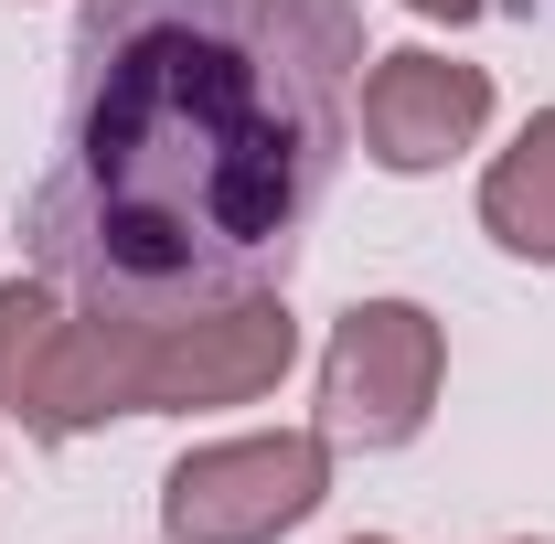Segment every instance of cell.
<instances>
[{"mask_svg":"<svg viewBox=\"0 0 555 544\" xmlns=\"http://www.w3.org/2000/svg\"><path fill=\"white\" fill-rule=\"evenodd\" d=\"M332 491V438L278 427V438H224L193 449L160 480V534L171 544H278L288 523H310Z\"/></svg>","mask_w":555,"mask_h":544,"instance_id":"obj_3","label":"cell"},{"mask_svg":"<svg viewBox=\"0 0 555 544\" xmlns=\"http://www.w3.org/2000/svg\"><path fill=\"white\" fill-rule=\"evenodd\" d=\"M491 129V75L460 65V54H374L363 75V150L385 160V171H438V160H460L470 139Z\"/></svg>","mask_w":555,"mask_h":544,"instance_id":"obj_6","label":"cell"},{"mask_svg":"<svg viewBox=\"0 0 555 544\" xmlns=\"http://www.w3.org/2000/svg\"><path fill=\"white\" fill-rule=\"evenodd\" d=\"M352 544H385V534H352Z\"/></svg>","mask_w":555,"mask_h":544,"instance_id":"obj_9","label":"cell"},{"mask_svg":"<svg viewBox=\"0 0 555 544\" xmlns=\"http://www.w3.org/2000/svg\"><path fill=\"white\" fill-rule=\"evenodd\" d=\"M33 277L96 321H182L288 277L363 86L352 0H86Z\"/></svg>","mask_w":555,"mask_h":544,"instance_id":"obj_1","label":"cell"},{"mask_svg":"<svg viewBox=\"0 0 555 544\" xmlns=\"http://www.w3.org/2000/svg\"><path fill=\"white\" fill-rule=\"evenodd\" d=\"M438 374H449V341L416 299H363L332 321L321 352V438L343 449H406L427 406H438Z\"/></svg>","mask_w":555,"mask_h":544,"instance_id":"obj_5","label":"cell"},{"mask_svg":"<svg viewBox=\"0 0 555 544\" xmlns=\"http://www.w3.org/2000/svg\"><path fill=\"white\" fill-rule=\"evenodd\" d=\"M406 11H427V22H481V0H406Z\"/></svg>","mask_w":555,"mask_h":544,"instance_id":"obj_8","label":"cell"},{"mask_svg":"<svg viewBox=\"0 0 555 544\" xmlns=\"http://www.w3.org/2000/svg\"><path fill=\"white\" fill-rule=\"evenodd\" d=\"M118 352V396L129 416H193V406H246L299 363V321L288 299H224V310H182V321H107Z\"/></svg>","mask_w":555,"mask_h":544,"instance_id":"obj_2","label":"cell"},{"mask_svg":"<svg viewBox=\"0 0 555 544\" xmlns=\"http://www.w3.org/2000/svg\"><path fill=\"white\" fill-rule=\"evenodd\" d=\"M481 224H491L502 257L555 268V107H545V118H524V139L481 171Z\"/></svg>","mask_w":555,"mask_h":544,"instance_id":"obj_7","label":"cell"},{"mask_svg":"<svg viewBox=\"0 0 555 544\" xmlns=\"http://www.w3.org/2000/svg\"><path fill=\"white\" fill-rule=\"evenodd\" d=\"M0 406L33 438H86V427L129 416L107 321L75 310L54 277H0Z\"/></svg>","mask_w":555,"mask_h":544,"instance_id":"obj_4","label":"cell"}]
</instances>
